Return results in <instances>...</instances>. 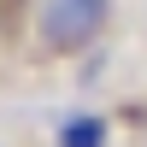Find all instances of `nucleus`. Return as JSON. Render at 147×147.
I'll return each mask as SVG.
<instances>
[{
    "instance_id": "nucleus-2",
    "label": "nucleus",
    "mask_w": 147,
    "mask_h": 147,
    "mask_svg": "<svg viewBox=\"0 0 147 147\" xmlns=\"http://www.w3.org/2000/svg\"><path fill=\"white\" fill-rule=\"evenodd\" d=\"M59 147H106V118H65Z\"/></svg>"
},
{
    "instance_id": "nucleus-1",
    "label": "nucleus",
    "mask_w": 147,
    "mask_h": 147,
    "mask_svg": "<svg viewBox=\"0 0 147 147\" xmlns=\"http://www.w3.org/2000/svg\"><path fill=\"white\" fill-rule=\"evenodd\" d=\"M106 18H112V0H41L35 30L47 53H82L106 30Z\"/></svg>"
}]
</instances>
